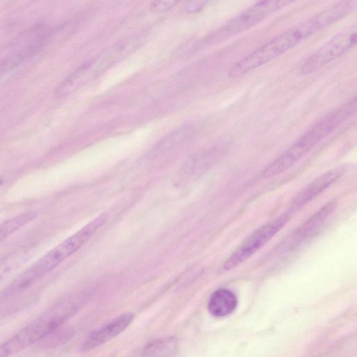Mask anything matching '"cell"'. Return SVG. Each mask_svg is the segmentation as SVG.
Listing matches in <instances>:
<instances>
[{"mask_svg":"<svg viewBox=\"0 0 357 357\" xmlns=\"http://www.w3.org/2000/svg\"><path fill=\"white\" fill-rule=\"evenodd\" d=\"M238 305L236 294L227 288L215 290L210 296L208 310L215 317H225L232 314Z\"/></svg>","mask_w":357,"mask_h":357,"instance_id":"obj_10","label":"cell"},{"mask_svg":"<svg viewBox=\"0 0 357 357\" xmlns=\"http://www.w3.org/2000/svg\"><path fill=\"white\" fill-rule=\"evenodd\" d=\"M296 0H261L220 27L211 38L220 41L241 33Z\"/></svg>","mask_w":357,"mask_h":357,"instance_id":"obj_4","label":"cell"},{"mask_svg":"<svg viewBox=\"0 0 357 357\" xmlns=\"http://www.w3.org/2000/svg\"><path fill=\"white\" fill-rule=\"evenodd\" d=\"M36 217L33 211H27L0 222V243L24 227Z\"/></svg>","mask_w":357,"mask_h":357,"instance_id":"obj_12","label":"cell"},{"mask_svg":"<svg viewBox=\"0 0 357 357\" xmlns=\"http://www.w3.org/2000/svg\"><path fill=\"white\" fill-rule=\"evenodd\" d=\"M342 18L333 6L280 34L235 63L228 72L231 78L241 77L280 56L316 32Z\"/></svg>","mask_w":357,"mask_h":357,"instance_id":"obj_1","label":"cell"},{"mask_svg":"<svg viewBox=\"0 0 357 357\" xmlns=\"http://www.w3.org/2000/svg\"><path fill=\"white\" fill-rule=\"evenodd\" d=\"M135 317L132 313H123L101 329L91 333L83 344V349L89 351L110 341L123 331L132 323Z\"/></svg>","mask_w":357,"mask_h":357,"instance_id":"obj_8","label":"cell"},{"mask_svg":"<svg viewBox=\"0 0 357 357\" xmlns=\"http://www.w3.org/2000/svg\"><path fill=\"white\" fill-rule=\"evenodd\" d=\"M106 215L102 214L79 231L52 248L26 270L23 271L3 291L6 297H10L54 270L68 257L77 252L105 222Z\"/></svg>","mask_w":357,"mask_h":357,"instance_id":"obj_3","label":"cell"},{"mask_svg":"<svg viewBox=\"0 0 357 357\" xmlns=\"http://www.w3.org/2000/svg\"><path fill=\"white\" fill-rule=\"evenodd\" d=\"M3 178L1 177H0V188L3 185Z\"/></svg>","mask_w":357,"mask_h":357,"instance_id":"obj_17","label":"cell"},{"mask_svg":"<svg viewBox=\"0 0 357 357\" xmlns=\"http://www.w3.org/2000/svg\"><path fill=\"white\" fill-rule=\"evenodd\" d=\"M189 131L188 127L183 126L172 132L153 147L149 153V156H158L172 149L176 144L183 141L188 136Z\"/></svg>","mask_w":357,"mask_h":357,"instance_id":"obj_14","label":"cell"},{"mask_svg":"<svg viewBox=\"0 0 357 357\" xmlns=\"http://www.w3.org/2000/svg\"><path fill=\"white\" fill-rule=\"evenodd\" d=\"M344 172L342 167L334 168L321 174L301 190L293 199L292 208H298L310 202L331 186Z\"/></svg>","mask_w":357,"mask_h":357,"instance_id":"obj_9","label":"cell"},{"mask_svg":"<svg viewBox=\"0 0 357 357\" xmlns=\"http://www.w3.org/2000/svg\"><path fill=\"white\" fill-rule=\"evenodd\" d=\"M326 136L325 130L317 123L264 169L263 177L271 178L285 172Z\"/></svg>","mask_w":357,"mask_h":357,"instance_id":"obj_6","label":"cell"},{"mask_svg":"<svg viewBox=\"0 0 357 357\" xmlns=\"http://www.w3.org/2000/svg\"><path fill=\"white\" fill-rule=\"evenodd\" d=\"M178 349V340L175 337H165L155 340L143 349V356H171L175 355Z\"/></svg>","mask_w":357,"mask_h":357,"instance_id":"obj_11","label":"cell"},{"mask_svg":"<svg viewBox=\"0 0 357 357\" xmlns=\"http://www.w3.org/2000/svg\"><path fill=\"white\" fill-rule=\"evenodd\" d=\"M289 218V213H284L256 229L227 257L223 268H235L252 257L287 224Z\"/></svg>","mask_w":357,"mask_h":357,"instance_id":"obj_5","label":"cell"},{"mask_svg":"<svg viewBox=\"0 0 357 357\" xmlns=\"http://www.w3.org/2000/svg\"><path fill=\"white\" fill-rule=\"evenodd\" d=\"M89 68V66L85 65L66 77L54 90V96L61 98L72 93L81 84Z\"/></svg>","mask_w":357,"mask_h":357,"instance_id":"obj_15","label":"cell"},{"mask_svg":"<svg viewBox=\"0 0 357 357\" xmlns=\"http://www.w3.org/2000/svg\"><path fill=\"white\" fill-rule=\"evenodd\" d=\"M26 255L16 252L0 260V286L10 280L25 261Z\"/></svg>","mask_w":357,"mask_h":357,"instance_id":"obj_13","label":"cell"},{"mask_svg":"<svg viewBox=\"0 0 357 357\" xmlns=\"http://www.w3.org/2000/svg\"><path fill=\"white\" fill-rule=\"evenodd\" d=\"M77 296L61 299L0 344V357L20 352L45 340L59 329L80 307Z\"/></svg>","mask_w":357,"mask_h":357,"instance_id":"obj_2","label":"cell"},{"mask_svg":"<svg viewBox=\"0 0 357 357\" xmlns=\"http://www.w3.org/2000/svg\"><path fill=\"white\" fill-rule=\"evenodd\" d=\"M356 38V27L337 33L303 62L300 68V74L308 75L342 56L355 45Z\"/></svg>","mask_w":357,"mask_h":357,"instance_id":"obj_7","label":"cell"},{"mask_svg":"<svg viewBox=\"0 0 357 357\" xmlns=\"http://www.w3.org/2000/svg\"><path fill=\"white\" fill-rule=\"evenodd\" d=\"M181 0H152L150 10L155 13H162L167 11Z\"/></svg>","mask_w":357,"mask_h":357,"instance_id":"obj_16","label":"cell"}]
</instances>
